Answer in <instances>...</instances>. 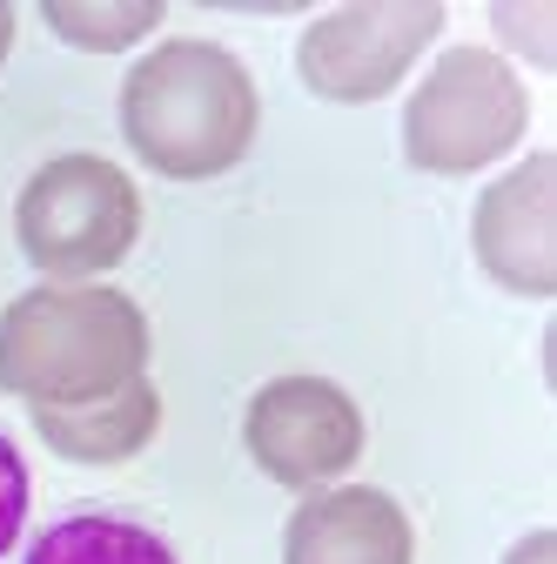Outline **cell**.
Wrapping results in <instances>:
<instances>
[{"label":"cell","mask_w":557,"mask_h":564,"mask_svg":"<svg viewBox=\"0 0 557 564\" xmlns=\"http://www.w3.org/2000/svg\"><path fill=\"white\" fill-rule=\"evenodd\" d=\"M504 564H557V538H550V531H531Z\"/></svg>","instance_id":"cell-13"},{"label":"cell","mask_w":557,"mask_h":564,"mask_svg":"<svg viewBox=\"0 0 557 564\" xmlns=\"http://www.w3.org/2000/svg\"><path fill=\"white\" fill-rule=\"evenodd\" d=\"M8 47H14V8H0V61H8Z\"/></svg>","instance_id":"cell-14"},{"label":"cell","mask_w":557,"mask_h":564,"mask_svg":"<svg viewBox=\"0 0 557 564\" xmlns=\"http://www.w3.org/2000/svg\"><path fill=\"white\" fill-rule=\"evenodd\" d=\"M409 551L416 538H409L403 505L370 484L316 490L283 538V564H409Z\"/></svg>","instance_id":"cell-8"},{"label":"cell","mask_w":557,"mask_h":564,"mask_svg":"<svg viewBox=\"0 0 557 564\" xmlns=\"http://www.w3.org/2000/svg\"><path fill=\"white\" fill-rule=\"evenodd\" d=\"M149 370V316L121 290H28L0 316V390L28 410H75Z\"/></svg>","instance_id":"cell-2"},{"label":"cell","mask_w":557,"mask_h":564,"mask_svg":"<svg viewBox=\"0 0 557 564\" xmlns=\"http://www.w3.org/2000/svg\"><path fill=\"white\" fill-rule=\"evenodd\" d=\"M557 155H531L477 202V262L511 296H557Z\"/></svg>","instance_id":"cell-7"},{"label":"cell","mask_w":557,"mask_h":564,"mask_svg":"<svg viewBox=\"0 0 557 564\" xmlns=\"http://www.w3.org/2000/svg\"><path fill=\"white\" fill-rule=\"evenodd\" d=\"M262 121L249 67L216 41L155 47L121 88V134L155 175L208 182L249 155Z\"/></svg>","instance_id":"cell-1"},{"label":"cell","mask_w":557,"mask_h":564,"mask_svg":"<svg viewBox=\"0 0 557 564\" xmlns=\"http://www.w3.org/2000/svg\"><path fill=\"white\" fill-rule=\"evenodd\" d=\"M47 21L54 34L81 41V47H128L162 21V8L155 0H142V8H67V0H47Z\"/></svg>","instance_id":"cell-11"},{"label":"cell","mask_w":557,"mask_h":564,"mask_svg":"<svg viewBox=\"0 0 557 564\" xmlns=\"http://www.w3.org/2000/svg\"><path fill=\"white\" fill-rule=\"evenodd\" d=\"M14 236L47 275H101L142 236V195L101 155H61L21 188Z\"/></svg>","instance_id":"cell-4"},{"label":"cell","mask_w":557,"mask_h":564,"mask_svg":"<svg viewBox=\"0 0 557 564\" xmlns=\"http://www.w3.org/2000/svg\"><path fill=\"white\" fill-rule=\"evenodd\" d=\"M21 524H28V464H21L14 437L0 431V557L14 551Z\"/></svg>","instance_id":"cell-12"},{"label":"cell","mask_w":557,"mask_h":564,"mask_svg":"<svg viewBox=\"0 0 557 564\" xmlns=\"http://www.w3.org/2000/svg\"><path fill=\"white\" fill-rule=\"evenodd\" d=\"M437 28H444L437 0H370V8H336V14H323L303 34L296 67H303V82L323 101H376V95H390L409 75V61L430 47Z\"/></svg>","instance_id":"cell-6"},{"label":"cell","mask_w":557,"mask_h":564,"mask_svg":"<svg viewBox=\"0 0 557 564\" xmlns=\"http://www.w3.org/2000/svg\"><path fill=\"white\" fill-rule=\"evenodd\" d=\"M531 128L517 67L491 47H450L403 108V155L430 175H477L504 162Z\"/></svg>","instance_id":"cell-3"},{"label":"cell","mask_w":557,"mask_h":564,"mask_svg":"<svg viewBox=\"0 0 557 564\" xmlns=\"http://www.w3.org/2000/svg\"><path fill=\"white\" fill-rule=\"evenodd\" d=\"M242 444L262 477L290 490H316L363 457V410L329 377H275L255 390L242 416Z\"/></svg>","instance_id":"cell-5"},{"label":"cell","mask_w":557,"mask_h":564,"mask_svg":"<svg viewBox=\"0 0 557 564\" xmlns=\"http://www.w3.org/2000/svg\"><path fill=\"white\" fill-rule=\"evenodd\" d=\"M162 423V397L149 377H134L128 390L114 397H95V403H75V410H34V431L75 464H121L134 457Z\"/></svg>","instance_id":"cell-9"},{"label":"cell","mask_w":557,"mask_h":564,"mask_svg":"<svg viewBox=\"0 0 557 564\" xmlns=\"http://www.w3.org/2000/svg\"><path fill=\"white\" fill-rule=\"evenodd\" d=\"M21 564H182L175 544L162 531H149L142 518L121 511H75L34 538V551Z\"/></svg>","instance_id":"cell-10"}]
</instances>
